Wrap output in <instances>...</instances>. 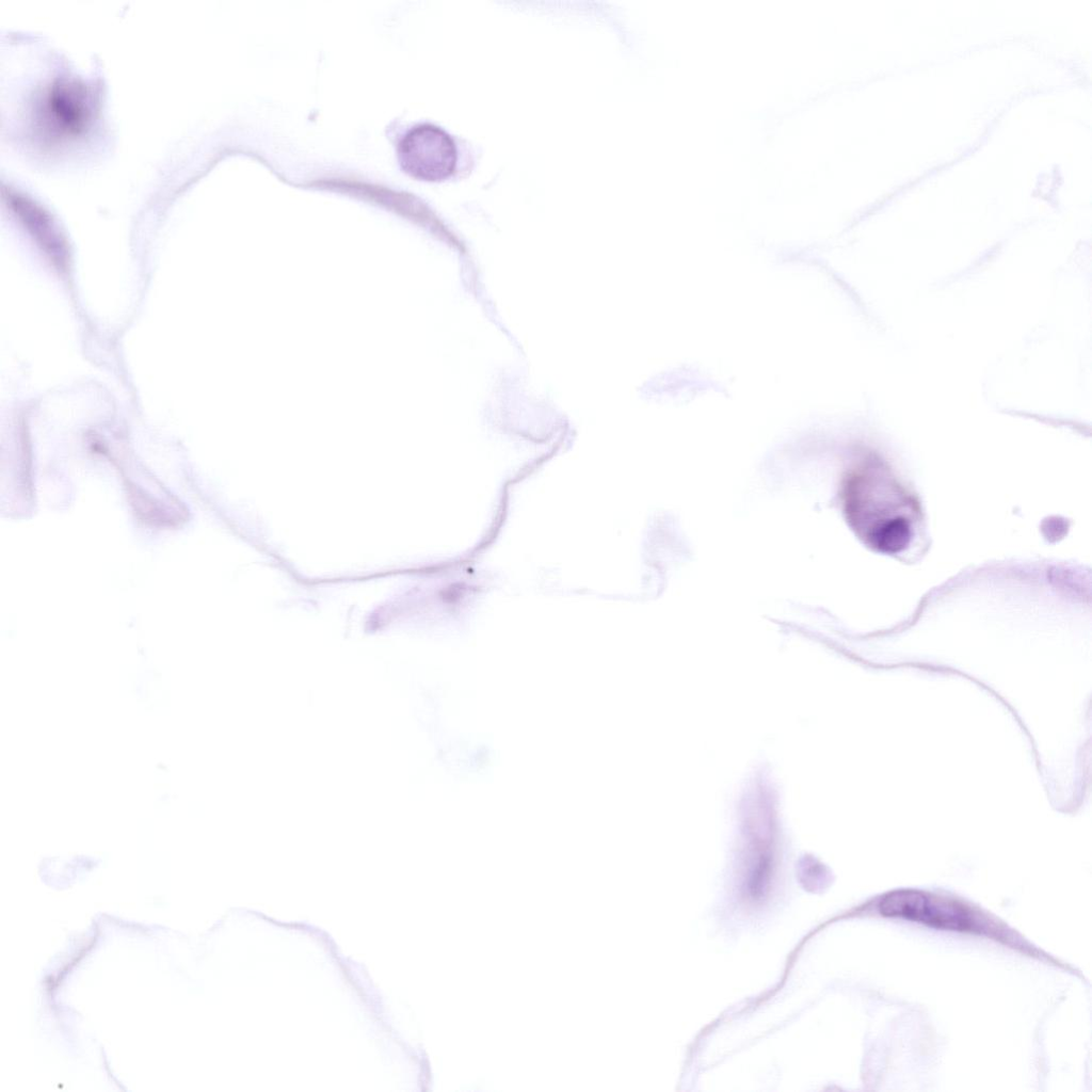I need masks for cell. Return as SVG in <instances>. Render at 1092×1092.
I'll use <instances>...</instances> for the list:
<instances>
[{
	"mask_svg": "<svg viewBox=\"0 0 1092 1092\" xmlns=\"http://www.w3.org/2000/svg\"><path fill=\"white\" fill-rule=\"evenodd\" d=\"M50 59L47 68L34 69L26 76V103L29 122L35 119V128H46L45 135L50 138L52 128L53 146L82 145L84 136H92V128H98L101 119V87L95 86L92 79H85L67 66L65 60ZM34 126L32 128H34Z\"/></svg>",
	"mask_w": 1092,
	"mask_h": 1092,
	"instance_id": "obj_1",
	"label": "cell"
},
{
	"mask_svg": "<svg viewBox=\"0 0 1092 1092\" xmlns=\"http://www.w3.org/2000/svg\"><path fill=\"white\" fill-rule=\"evenodd\" d=\"M865 473L855 485L853 512L857 527L871 546L899 552L913 537L917 505L885 467L874 463Z\"/></svg>",
	"mask_w": 1092,
	"mask_h": 1092,
	"instance_id": "obj_2",
	"label": "cell"
},
{
	"mask_svg": "<svg viewBox=\"0 0 1092 1092\" xmlns=\"http://www.w3.org/2000/svg\"><path fill=\"white\" fill-rule=\"evenodd\" d=\"M879 911L883 916L943 930L969 931L977 927L976 916L966 904L918 889H897L885 894L879 902Z\"/></svg>",
	"mask_w": 1092,
	"mask_h": 1092,
	"instance_id": "obj_3",
	"label": "cell"
},
{
	"mask_svg": "<svg viewBox=\"0 0 1092 1092\" xmlns=\"http://www.w3.org/2000/svg\"><path fill=\"white\" fill-rule=\"evenodd\" d=\"M398 158L403 171L412 177L440 181L453 173L456 149L447 132L424 124L410 130L401 140Z\"/></svg>",
	"mask_w": 1092,
	"mask_h": 1092,
	"instance_id": "obj_4",
	"label": "cell"
}]
</instances>
